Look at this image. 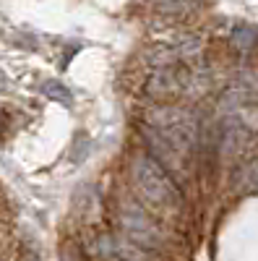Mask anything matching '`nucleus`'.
I'll list each match as a JSON object with an SVG mask.
<instances>
[{
    "mask_svg": "<svg viewBox=\"0 0 258 261\" xmlns=\"http://www.w3.org/2000/svg\"><path fill=\"white\" fill-rule=\"evenodd\" d=\"M42 92H45V97L60 102V105H71L73 102V94L66 84H60V81H45L42 84Z\"/></svg>",
    "mask_w": 258,
    "mask_h": 261,
    "instance_id": "3",
    "label": "nucleus"
},
{
    "mask_svg": "<svg viewBox=\"0 0 258 261\" xmlns=\"http://www.w3.org/2000/svg\"><path fill=\"white\" fill-rule=\"evenodd\" d=\"M232 45L238 50H243V53L253 50L258 45V29L250 27V24H238L232 29Z\"/></svg>",
    "mask_w": 258,
    "mask_h": 261,
    "instance_id": "2",
    "label": "nucleus"
},
{
    "mask_svg": "<svg viewBox=\"0 0 258 261\" xmlns=\"http://www.w3.org/2000/svg\"><path fill=\"white\" fill-rule=\"evenodd\" d=\"M255 183H258V160H253L243 170V186H255Z\"/></svg>",
    "mask_w": 258,
    "mask_h": 261,
    "instance_id": "4",
    "label": "nucleus"
},
{
    "mask_svg": "<svg viewBox=\"0 0 258 261\" xmlns=\"http://www.w3.org/2000/svg\"><path fill=\"white\" fill-rule=\"evenodd\" d=\"M8 89H11V81H8V76H6L3 71H0V94L8 92Z\"/></svg>",
    "mask_w": 258,
    "mask_h": 261,
    "instance_id": "5",
    "label": "nucleus"
},
{
    "mask_svg": "<svg viewBox=\"0 0 258 261\" xmlns=\"http://www.w3.org/2000/svg\"><path fill=\"white\" fill-rule=\"evenodd\" d=\"M136 180L149 199H154L159 204H178L180 201L178 188L172 186V180L164 175V170L154 160L144 157L141 162H136Z\"/></svg>",
    "mask_w": 258,
    "mask_h": 261,
    "instance_id": "1",
    "label": "nucleus"
}]
</instances>
